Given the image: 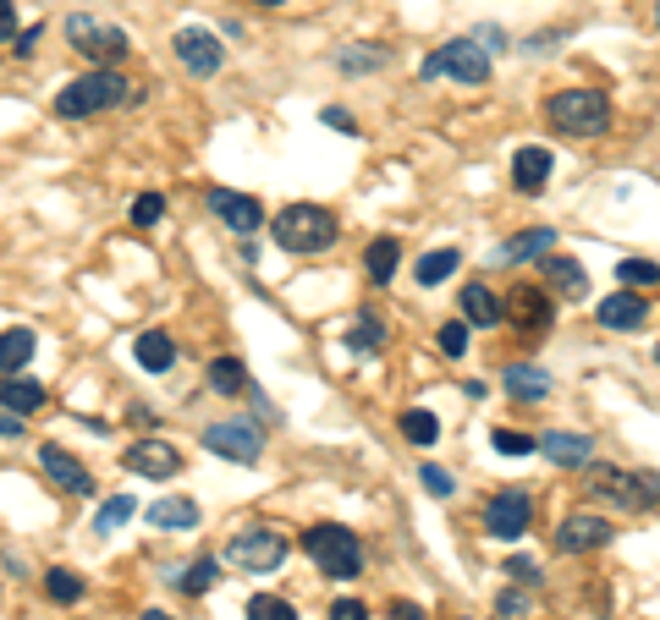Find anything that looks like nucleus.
Masks as SVG:
<instances>
[{
  "label": "nucleus",
  "instance_id": "f257e3e1",
  "mask_svg": "<svg viewBox=\"0 0 660 620\" xmlns=\"http://www.w3.org/2000/svg\"><path fill=\"white\" fill-rule=\"evenodd\" d=\"M270 237L281 253H325L330 242L342 237L337 215H330L325 204H286L275 220H270Z\"/></svg>",
  "mask_w": 660,
  "mask_h": 620
},
{
  "label": "nucleus",
  "instance_id": "f03ea898",
  "mask_svg": "<svg viewBox=\"0 0 660 620\" xmlns=\"http://www.w3.org/2000/svg\"><path fill=\"white\" fill-rule=\"evenodd\" d=\"M133 83L116 72V67H94V72H83V78H72L61 94H56V116L61 122H83V116H100V111H116L122 100H133L127 94Z\"/></svg>",
  "mask_w": 660,
  "mask_h": 620
},
{
  "label": "nucleus",
  "instance_id": "7ed1b4c3",
  "mask_svg": "<svg viewBox=\"0 0 660 620\" xmlns=\"http://www.w3.org/2000/svg\"><path fill=\"white\" fill-rule=\"evenodd\" d=\"M303 549H308V560H314L325 576H337V582L364 576V543H359V532L342 527V521H314V527L303 532Z\"/></svg>",
  "mask_w": 660,
  "mask_h": 620
},
{
  "label": "nucleus",
  "instance_id": "20e7f679",
  "mask_svg": "<svg viewBox=\"0 0 660 620\" xmlns=\"http://www.w3.org/2000/svg\"><path fill=\"white\" fill-rule=\"evenodd\" d=\"M550 127L567 133V138H600L611 127V100L600 89H561L550 105H545Z\"/></svg>",
  "mask_w": 660,
  "mask_h": 620
},
{
  "label": "nucleus",
  "instance_id": "39448f33",
  "mask_svg": "<svg viewBox=\"0 0 660 620\" xmlns=\"http://www.w3.org/2000/svg\"><path fill=\"white\" fill-rule=\"evenodd\" d=\"M281 560H286V532L270 521H253L226 543V565H237L248 576H270V571H281Z\"/></svg>",
  "mask_w": 660,
  "mask_h": 620
},
{
  "label": "nucleus",
  "instance_id": "423d86ee",
  "mask_svg": "<svg viewBox=\"0 0 660 620\" xmlns=\"http://www.w3.org/2000/svg\"><path fill=\"white\" fill-rule=\"evenodd\" d=\"M424 78H457L468 89H485L490 83V50L474 45V39H452V45H441L424 61Z\"/></svg>",
  "mask_w": 660,
  "mask_h": 620
},
{
  "label": "nucleus",
  "instance_id": "0eeeda50",
  "mask_svg": "<svg viewBox=\"0 0 660 620\" xmlns=\"http://www.w3.org/2000/svg\"><path fill=\"white\" fill-rule=\"evenodd\" d=\"M67 39H72V50L83 56V61H94V67H116L133 45H127V34L122 28H111V23H94V18H67Z\"/></svg>",
  "mask_w": 660,
  "mask_h": 620
},
{
  "label": "nucleus",
  "instance_id": "6e6552de",
  "mask_svg": "<svg viewBox=\"0 0 660 620\" xmlns=\"http://www.w3.org/2000/svg\"><path fill=\"white\" fill-rule=\"evenodd\" d=\"M204 450L220 456V461L253 467V461L264 456V434H259L253 423H242V417H226V423H209V428H204Z\"/></svg>",
  "mask_w": 660,
  "mask_h": 620
},
{
  "label": "nucleus",
  "instance_id": "1a4fd4ad",
  "mask_svg": "<svg viewBox=\"0 0 660 620\" xmlns=\"http://www.w3.org/2000/svg\"><path fill=\"white\" fill-rule=\"evenodd\" d=\"M171 50H177V61H182L187 78H215V72L226 67V50H220V39H215L209 28H182V34L171 39Z\"/></svg>",
  "mask_w": 660,
  "mask_h": 620
},
{
  "label": "nucleus",
  "instance_id": "9d476101",
  "mask_svg": "<svg viewBox=\"0 0 660 620\" xmlns=\"http://www.w3.org/2000/svg\"><path fill=\"white\" fill-rule=\"evenodd\" d=\"M534 527V500L523 489H501L490 505H485V532L490 538H523Z\"/></svg>",
  "mask_w": 660,
  "mask_h": 620
},
{
  "label": "nucleus",
  "instance_id": "9b49d317",
  "mask_svg": "<svg viewBox=\"0 0 660 620\" xmlns=\"http://www.w3.org/2000/svg\"><path fill=\"white\" fill-rule=\"evenodd\" d=\"M209 215H215L226 231H237V237H253V231L264 226L259 198H253V193H231V187H215V193H209Z\"/></svg>",
  "mask_w": 660,
  "mask_h": 620
},
{
  "label": "nucleus",
  "instance_id": "f8f14e48",
  "mask_svg": "<svg viewBox=\"0 0 660 620\" xmlns=\"http://www.w3.org/2000/svg\"><path fill=\"white\" fill-rule=\"evenodd\" d=\"M127 472H138V478H177V472H182V456H177V445H166V439H133V445H127Z\"/></svg>",
  "mask_w": 660,
  "mask_h": 620
},
{
  "label": "nucleus",
  "instance_id": "ddd939ff",
  "mask_svg": "<svg viewBox=\"0 0 660 620\" xmlns=\"http://www.w3.org/2000/svg\"><path fill=\"white\" fill-rule=\"evenodd\" d=\"M39 467L50 472L56 489H67V494H94V472H89L72 450H61V445H39Z\"/></svg>",
  "mask_w": 660,
  "mask_h": 620
},
{
  "label": "nucleus",
  "instance_id": "4468645a",
  "mask_svg": "<svg viewBox=\"0 0 660 620\" xmlns=\"http://www.w3.org/2000/svg\"><path fill=\"white\" fill-rule=\"evenodd\" d=\"M600 543H611V521H605V516H589V510H572V516L561 521V532H556V549H561V554H589V549H600Z\"/></svg>",
  "mask_w": 660,
  "mask_h": 620
},
{
  "label": "nucleus",
  "instance_id": "2eb2a0df",
  "mask_svg": "<svg viewBox=\"0 0 660 620\" xmlns=\"http://www.w3.org/2000/svg\"><path fill=\"white\" fill-rule=\"evenodd\" d=\"M507 319H512L523 335H539V330H550L556 308H550V297H545L539 286H517V291L507 297Z\"/></svg>",
  "mask_w": 660,
  "mask_h": 620
},
{
  "label": "nucleus",
  "instance_id": "dca6fc26",
  "mask_svg": "<svg viewBox=\"0 0 660 620\" xmlns=\"http://www.w3.org/2000/svg\"><path fill=\"white\" fill-rule=\"evenodd\" d=\"M550 171H556V160H550V149H539V143H523V149L512 154V187H517L523 198L545 193Z\"/></svg>",
  "mask_w": 660,
  "mask_h": 620
},
{
  "label": "nucleus",
  "instance_id": "f3484780",
  "mask_svg": "<svg viewBox=\"0 0 660 620\" xmlns=\"http://www.w3.org/2000/svg\"><path fill=\"white\" fill-rule=\"evenodd\" d=\"M594 319H600L605 330H644V324H649V302L627 286V291H616V297L594 302Z\"/></svg>",
  "mask_w": 660,
  "mask_h": 620
},
{
  "label": "nucleus",
  "instance_id": "a211bd4d",
  "mask_svg": "<svg viewBox=\"0 0 660 620\" xmlns=\"http://www.w3.org/2000/svg\"><path fill=\"white\" fill-rule=\"evenodd\" d=\"M539 450H545L556 467H589V461H594V439H589V434H572V428L539 434Z\"/></svg>",
  "mask_w": 660,
  "mask_h": 620
},
{
  "label": "nucleus",
  "instance_id": "6ab92c4d",
  "mask_svg": "<svg viewBox=\"0 0 660 620\" xmlns=\"http://www.w3.org/2000/svg\"><path fill=\"white\" fill-rule=\"evenodd\" d=\"M539 269H545V286H550V291H561V297H583V291H589V275H583V264H578V259L545 253V259H539Z\"/></svg>",
  "mask_w": 660,
  "mask_h": 620
},
{
  "label": "nucleus",
  "instance_id": "aec40b11",
  "mask_svg": "<svg viewBox=\"0 0 660 620\" xmlns=\"http://www.w3.org/2000/svg\"><path fill=\"white\" fill-rule=\"evenodd\" d=\"M501 308H507V302H501L485 280L463 286V319H468L474 330H496V324H501Z\"/></svg>",
  "mask_w": 660,
  "mask_h": 620
},
{
  "label": "nucleus",
  "instance_id": "412c9836",
  "mask_svg": "<svg viewBox=\"0 0 660 620\" xmlns=\"http://www.w3.org/2000/svg\"><path fill=\"white\" fill-rule=\"evenodd\" d=\"M133 357H138L144 374H171V363H177V341H171L166 330H144V335L133 341Z\"/></svg>",
  "mask_w": 660,
  "mask_h": 620
},
{
  "label": "nucleus",
  "instance_id": "4be33fe9",
  "mask_svg": "<svg viewBox=\"0 0 660 620\" xmlns=\"http://www.w3.org/2000/svg\"><path fill=\"white\" fill-rule=\"evenodd\" d=\"M501 384H507V395H517V401H545V395L556 390V379H550L545 368H534V363H512V368L501 374Z\"/></svg>",
  "mask_w": 660,
  "mask_h": 620
},
{
  "label": "nucleus",
  "instance_id": "5701e85b",
  "mask_svg": "<svg viewBox=\"0 0 660 620\" xmlns=\"http://www.w3.org/2000/svg\"><path fill=\"white\" fill-rule=\"evenodd\" d=\"M149 527H160V532H187V527H198V505H193L187 494H166V500L149 505Z\"/></svg>",
  "mask_w": 660,
  "mask_h": 620
},
{
  "label": "nucleus",
  "instance_id": "b1692460",
  "mask_svg": "<svg viewBox=\"0 0 660 620\" xmlns=\"http://www.w3.org/2000/svg\"><path fill=\"white\" fill-rule=\"evenodd\" d=\"M0 406L18 412V417H29V412L45 406V384H39V379H23V374H7V379H0Z\"/></svg>",
  "mask_w": 660,
  "mask_h": 620
},
{
  "label": "nucleus",
  "instance_id": "393cba45",
  "mask_svg": "<svg viewBox=\"0 0 660 620\" xmlns=\"http://www.w3.org/2000/svg\"><path fill=\"white\" fill-rule=\"evenodd\" d=\"M556 248V231H523V237H512V242H501L496 248V264H523V259H545Z\"/></svg>",
  "mask_w": 660,
  "mask_h": 620
},
{
  "label": "nucleus",
  "instance_id": "a878e982",
  "mask_svg": "<svg viewBox=\"0 0 660 620\" xmlns=\"http://www.w3.org/2000/svg\"><path fill=\"white\" fill-rule=\"evenodd\" d=\"M34 346H39V335L34 330H0V374H23L29 368V357H34Z\"/></svg>",
  "mask_w": 660,
  "mask_h": 620
},
{
  "label": "nucleus",
  "instance_id": "bb28decb",
  "mask_svg": "<svg viewBox=\"0 0 660 620\" xmlns=\"http://www.w3.org/2000/svg\"><path fill=\"white\" fill-rule=\"evenodd\" d=\"M397 264H402V242H397V237H380V242H369V253H364V269H369V280H375V286H386V280L397 275Z\"/></svg>",
  "mask_w": 660,
  "mask_h": 620
},
{
  "label": "nucleus",
  "instance_id": "cd10ccee",
  "mask_svg": "<svg viewBox=\"0 0 660 620\" xmlns=\"http://www.w3.org/2000/svg\"><path fill=\"white\" fill-rule=\"evenodd\" d=\"M209 384H215L220 395H253V379H248V368H242L237 357H215V363H209Z\"/></svg>",
  "mask_w": 660,
  "mask_h": 620
},
{
  "label": "nucleus",
  "instance_id": "c85d7f7f",
  "mask_svg": "<svg viewBox=\"0 0 660 620\" xmlns=\"http://www.w3.org/2000/svg\"><path fill=\"white\" fill-rule=\"evenodd\" d=\"M463 264V253L457 248H435V253H424L413 269H419V286H441V280H452V269Z\"/></svg>",
  "mask_w": 660,
  "mask_h": 620
},
{
  "label": "nucleus",
  "instance_id": "c756f323",
  "mask_svg": "<svg viewBox=\"0 0 660 620\" xmlns=\"http://www.w3.org/2000/svg\"><path fill=\"white\" fill-rule=\"evenodd\" d=\"M589 494L627 505V472H616V467H605V461H589Z\"/></svg>",
  "mask_w": 660,
  "mask_h": 620
},
{
  "label": "nucleus",
  "instance_id": "7c9ffc66",
  "mask_svg": "<svg viewBox=\"0 0 660 620\" xmlns=\"http://www.w3.org/2000/svg\"><path fill=\"white\" fill-rule=\"evenodd\" d=\"M386 346V324L375 319V313H364L353 330H348V352H359V357H369V352H380Z\"/></svg>",
  "mask_w": 660,
  "mask_h": 620
},
{
  "label": "nucleus",
  "instance_id": "2f4dec72",
  "mask_svg": "<svg viewBox=\"0 0 660 620\" xmlns=\"http://www.w3.org/2000/svg\"><path fill=\"white\" fill-rule=\"evenodd\" d=\"M45 593H50L56 604H78V598H83V576L67 571V565H50V571H45Z\"/></svg>",
  "mask_w": 660,
  "mask_h": 620
},
{
  "label": "nucleus",
  "instance_id": "473e14b6",
  "mask_svg": "<svg viewBox=\"0 0 660 620\" xmlns=\"http://www.w3.org/2000/svg\"><path fill=\"white\" fill-rule=\"evenodd\" d=\"M402 434H408L413 445H435L441 423H435V412H424V406H408V412H402Z\"/></svg>",
  "mask_w": 660,
  "mask_h": 620
},
{
  "label": "nucleus",
  "instance_id": "72a5a7b5",
  "mask_svg": "<svg viewBox=\"0 0 660 620\" xmlns=\"http://www.w3.org/2000/svg\"><path fill=\"white\" fill-rule=\"evenodd\" d=\"M248 620H297V609L286 598H275V593H253L248 598Z\"/></svg>",
  "mask_w": 660,
  "mask_h": 620
},
{
  "label": "nucleus",
  "instance_id": "f704fd0d",
  "mask_svg": "<svg viewBox=\"0 0 660 620\" xmlns=\"http://www.w3.org/2000/svg\"><path fill=\"white\" fill-rule=\"evenodd\" d=\"M375 67H386V50H380V45H348V50H342V72H375Z\"/></svg>",
  "mask_w": 660,
  "mask_h": 620
},
{
  "label": "nucleus",
  "instance_id": "c9c22d12",
  "mask_svg": "<svg viewBox=\"0 0 660 620\" xmlns=\"http://www.w3.org/2000/svg\"><path fill=\"white\" fill-rule=\"evenodd\" d=\"M616 275H622V286H660V264H649V259H622L616 264Z\"/></svg>",
  "mask_w": 660,
  "mask_h": 620
},
{
  "label": "nucleus",
  "instance_id": "e433bc0d",
  "mask_svg": "<svg viewBox=\"0 0 660 620\" xmlns=\"http://www.w3.org/2000/svg\"><path fill=\"white\" fill-rule=\"evenodd\" d=\"M160 215H166V198H160V193H138V198H133V226H138V231L160 226Z\"/></svg>",
  "mask_w": 660,
  "mask_h": 620
},
{
  "label": "nucleus",
  "instance_id": "4c0bfd02",
  "mask_svg": "<svg viewBox=\"0 0 660 620\" xmlns=\"http://www.w3.org/2000/svg\"><path fill=\"white\" fill-rule=\"evenodd\" d=\"M468 330H474L468 319H452V324H441V335H435V341H441V352H446V357H463V352H468Z\"/></svg>",
  "mask_w": 660,
  "mask_h": 620
},
{
  "label": "nucleus",
  "instance_id": "58836bf2",
  "mask_svg": "<svg viewBox=\"0 0 660 620\" xmlns=\"http://www.w3.org/2000/svg\"><path fill=\"white\" fill-rule=\"evenodd\" d=\"M490 439H496L501 456H534V450H539V439H528V434H517V428H496Z\"/></svg>",
  "mask_w": 660,
  "mask_h": 620
},
{
  "label": "nucleus",
  "instance_id": "ea45409f",
  "mask_svg": "<svg viewBox=\"0 0 660 620\" xmlns=\"http://www.w3.org/2000/svg\"><path fill=\"white\" fill-rule=\"evenodd\" d=\"M127 516H133V500H127V494H116V500H105V505H100L94 527H100V532H116V527H122Z\"/></svg>",
  "mask_w": 660,
  "mask_h": 620
},
{
  "label": "nucleus",
  "instance_id": "a19ab883",
  "mask_svg": "<svg viewBox=\"0 0 660 620\" xmlns=\"http://www.w3.org/2000/svg\"><path fill=\"white\" fill-rule=\"evenodd\" d=\"M215 582H220V565H215V560H193V565H187V576H182V587H187V593H209Z\"/></svg>",
  "mask_w": 660,
  "mask_h": 620
},
{
  "label": "nucleus",
  "instance_id": "79ce46f5",
  "mask_svg": "<svg viewBox=\"0 0 660 620\" xmlns=\"http://www.w3.org/2000/svg\"><path fill=\"white\" fill-rule=\"evenodd\" d=\"M419 483H424V489H430L435 500H452V489H457L446 467H419Z\"/></svg>",
  "mask_w": 660,
  "mask_h": 620
},
{
  "label": "nucleus",
  "instance_id": "37998d69",
  "mask_svg": "<svg viewBox=\"0 0 660 620\" xmlns=\"http://www.w3.org/2000/svg\"><path fill=\"white\" fill-rule=\"evenodd\" d=\"M496 615H501V620H523V615H528V598H523L517 587H501V598H496Z\"/></svg>",
  "mask_w": 660,
  "mask_h": 620
},
{
  "label": "nucleus",
  "instance_id": "c03bdc74",
  "mask_svg": "<svg viewBox=\"0 0 660 620\" xmlns=\"http://www.w3.org/2000/svg\"><path fill=\"white\" fill-rule=\"evenodd\" d=\"M501 571H507V576H512V582H523V587H534V582H539V565H534V560H528V554H517V560H507V565H501Z\"/></svg>",
  "mask_w": 660,
  "mask_h": 620
},
{
  "label": "nucleus",
  "instance_id": "a18cd8bd",
  "mask_svg": "<svg viewBox=\"0 0 660 620\" xmlns=\"http://www.w3.org/2000/svg\"><path fill=\"white\" fill-rule=\"evenodd\" d=\"M330 620H369V609L359 598H337V604H330Z\"/></svg>",
  "mask_w": 660,
  "mask_h": 620
},
{
  "label": "nucleus",
  "instance_id": "49530a36",
  "mask_svg": "<svg viewBox=\"0 0 660 620\" xmlns=\"http://www.w3.org/2000/svg\"><path fill=\"white\" fill-rule=\"evenodd\" d=\"M325 127H337V133H348V138H359V122H353L348 111H325Z\"/></svg>",
  "mask_w": 660,
  "mask_h": 620
},
{
  "label": "nucleus",
  "instance_id": "de8ad7c7",
  "mask_svg": "<svg viewBox=\"0 0 660 620\" xmlns=\"http://www.w3.org/2000/svg\"><path fill=\"white\" fill-rule=\"evenodd\" d=\"M18 34V7L12 0H0V39H12Z\"/></svg>",
  "mask_w": 660,
  "mask_h": 620
},
{
  "label": "nucleus",
  "instance_id": "09e8293b",
  "mask_svg": "<svg viewBox=\"0 0 660 620\" xmlns=\"http://www.w3.org/2000/svg\"><path fill=\"white\" fill-rule=\"evenodd\" d=\"M391 620H424V609L408 604V598H397V604H391Z\"/></svg>",
  "mask_w": 660,
  "mask_h": 620
},
{
  "label": "nucleus",
  "instance_id": "8fccbe9b",
  "mask_svg": "<svg viewBox=\"0 0 660 620\" xmlns=\"http://www.w3.org/2000/svg\"><path fill=\"white\" fill-rule=\"evenodd\" d=\"M0 434H7V439H23V417H18V412H0Z\"/></svg>",
  "mask_w": 660,
  "mask_h": 620
},
{
  "label": "nucleus",
  "instance_id": "3c124183",
  "mask_svg": "<svg viewBox=\"0 0 660 620\" xmlns=\"http://www.w3.org/2000/svg\"><path fill=\"white\" fill-rule=\"evenodd\" d=\"M34 45H39V28H29V34L18 39V56H34Z\"/></svg>",
  "mask_w": 660,
  "mask_h": 620
},
{
  "label": "nucleus",
  "instance_id": "603ef678",
  "mask_svg": "<svg viewBox=\"0 0 660 620\" xmlns=\"http://www.w3.org/2000/svg\"><path fill=\"white\" fill-rule=\"evenodd\" d=\"M144 620H171V615H166V609H149V615H144Z\"/></svg>",
  "mask_w": 660,
  "mask_h": 620
},
{
  "label": "nucleus",
  "instance_id": "864d4df0",
  "mask_svg": "<svg viewBox=\"0 0 660 620\" xmlns=\"http://www.w3.org/2000/svg\"><path fill=\"white\" fill-rule=\"evenodd\" d=\"M259 7H286V0H259Z\"/></svg>",
  "mask_w": 660,
  "mask_h": 620
},
{
  "label": "nucleus",
  "instance_id": "5fc2aeb1",
  "mask_svg": "<svg viewBox=\"0 0 660 620\" xmlns=\"http://www.w3.org/2000/svg\"><path fill=\"white\" fill-rule=\"evenodd\" d=\"M655 23H660V12H655Z\"/></svg>",
  "mask_w": 660,
  "mask_h": 620
}]
</instances>
